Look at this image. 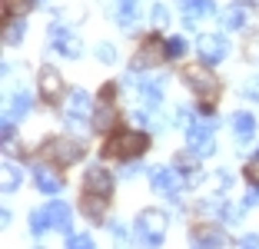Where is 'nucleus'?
Wrapping results in <instances>:
<instances>
[{"mask_svg":"<svg viewBox=\"0 0 259 249\" xmlns=\"http://www.w3.org/2000/svg\"><path fill=\"white\" fill-rule=\"evenodd\" d=\"M146 146H150L146 133H137V130H130V133H116L113 140H110V143H107V153H110V156H120L123 163H126V159L143 156Z\"/></svg>","mask_w":259,"mask_h":249,"instance_id":"obj_1","label":"nucleus"},{"mask_svg":"<svg viewBox=\"0 0 259 249\" xmlns=\"http://www.w3.org/2000/svg\"><path fill=\"white\" fill-rule=\"evenodd\" d=\"M163 229H166V216L160 210H143L137 216V239L146 242V246H160Z\"/></svg>","mask_w":259,"mask_h":249,"instance_id":"obj_2","label":"nucleus"},{"mask_svg":"<svg viewBox=\"0 0 259 249\" xmlns=\"http://www.w3.org/2000/svg\"><path fill=\"white\" fill-rule=\"evenodd\" d=\"M44 153H47V159H54V163H60V166H73L76 159H83V146L76 143V140H67V136L47 140Z\"/></svg>","mask_w":259,"mask_h":249,"instance_id":"obj_3","label":"nucleus"},{"mask_svg":"<svg viewBox=\"0 0 259 249\" xmlns=\"http://www.w3.org/2000/svg\"><path fill=\"white\" fill-rule=\"evenodd\" d=\"M90 110H93V103H90V93H87V90H73L67 100H63V116H67V123L76 127V130L87 127Z\"/></svg>","mask_w":259,"mask_h":249,"instance_id":"obj_4","label":"nucleus"},{"mask_svg":"<svg viewBox=\"0 0 259 249\" xmlns=\"http://www.w3.org/2000/svg\"><path fill=\"white\" fill-rule=\"evenodd\" d=\"M213 120H196L186 127V140H190V150L196 153V156H209V153L216 150L213 143Z\"/></svg>","mask_w":259,"mask_h":249,"instance_id":"obj_5","label":"nucleus"},{"mask_svg":"<svg viewBox=\"0 0 259 249\" xmlns=\"http://www.w3.org/2000/svg\"><path fill=\"white\" fill-rule=\"evenodd\" d=\"M226 53H229V44L220 37V33H206V37H199V57H203L206 67L226 60Z\"/></svg>","mask_w":259,"mask_h":249,"instance_id":"obj_6","label":"nucleus"},{"mask_svg":"<svg viewBox=\"0 0 259 249\" xmlns=\"http://www.w3.org/2000/svg\"><path fill=\"white\" fill-rule=\"evenodd\" d=\"M150 183H153V189H160V193H166V196H176V193L186 186V180H180V173L169 170V166H156V170L150 173Z\"/></svg>","mask_w":259,"mask_h":249,"instance_id":"obj_7","label":"nucleus"},{"mask_svg":"<svg viewBox=\"0 0 259 249\" xmlns=\"http://www.w3.org/2000/svg\"><path fill=\"white\" fill-rule=\"evenodd\" d=\"M183 76H186V83H190V87L199 93V97H213V93L220 90L216 76L209 73V70H203V67H186V70H183Z\"/></svg>","mask_w":259,"mask_h":249,"instance_id":"obj_8","label":"nucleus"},{"mask_svg":"<svg viewBox=\"0 0 259 249\" xmlns=\"http://www.w3.org/2000/svg\"><path fill=\"white\" fill-rule=\"evenodd\" d=\"M180 10H183L186 27H196L203 17L216 14V4H213V0H180Z\"/></svg>","mask_w":259,"mask_h":249,"instance_id":"obj_9","label":"nucleus"},{"mask_svg":"<svg viewBox=\"0 0 259 249\" xmlns=\"http://www.w3.org/2000/svg\"><path fill=\"white\" fill-rule=\"evenodd\" d=\"M87 193L110 196V193H113V176H110L103 166H90V170H87Z\"/></svg>","mask_w":259,"mask_h":249,"instance_id":"obj_10","label":"nucleus"},{"mask_svg":"<svg viewBox=\"0 0 259 249\" xmlns=\"http://www.w3.org/2000/svg\"><path fill=\"white\" fill-rule=\"evenodd\" d=\"M40 93H44V100H60V93H63L60 70H54V67L40 70Z\"/></svg>","mask_w":259,"mask_h":249,"instance_id":"obj_11","label":"nucleus"},{"mask_svg":"<svg viewBox=\"0 0 259 249\" xmlns=\"http://www.w3.org/2000/svg\"><path fill=\"white\" fill-rule=\"evenodd\" d=\"M54 50H60L63 57H73V60H76V57L83 53V47H80V40H76L73 33H67L60 23H57V27H54Z\"/></svg>","mask_w":259,"mask_h":249,"instance_id":"obj_12","label":"nucleus"},{"mask_svg":"<svg viewBox=\"0 0 259 249\" xmlns=\"http://www.w3.org/2000/svg\"><path fill=\"white\" fill-rule=\"evenodd\" d=\"M116 123V110L110 106V100H103V103L97 106V113H93V127L100 130V133H110Z\"/></svg>","mask_w":259,"mask_h":249,"instance_id":"obj_13","label":"nucleus"},{"mask_svg":"<svg viewBox=\"0 0 259 249\" xmlns=\"http://www.w3.org/2000/svg\"><path fill=\"white\" fill-rule=\"evenodd\" d=\"M37 189L54 196V193H60V189H63V180H60V176H54L47 166H37Z\"/></svg>","mask_w":259,"mask_h":249,"instance_id":"obj_14","label":"nucleus"},{"mask_svg":"<svg viewBox=\"0 0 259 249\" xmlns=\"http://www.w3.org/2000/svg\"><path fill=\"white\" fill-rule=\"evenodd\" d=\"M233 133H236V140H252V133H256V120H252L249 113H233Z\"/></svg>","mask_w":259,"mask_h":249,"instance_id":"obj_15","label":"nucleus"},{"mask_svg":"<svg viewBox=\"0 0 259 249\" xmlns=\"http://www.w3.org/2000/svg\"><path fill=\"white\" fill-rule=\"evenodd\" d=\"M47 216H50V223H54L57 229H67L70 226V206L67 203H47Z\"/></svg>","mask_w":259,"mask_h":249,"instance_id":"obj_16","label":"nucleus"},{"mask_svg":"<svg viewBox=\"0 0 259 249\" xmlns=\"http://www.w3.org/2000/svg\"><path fill=\"white\" fill-rule=\"evenodd\" d=\"M23 33H27V27H23V20H17V17H10L7 27H4V44L7 47H17L23 40Z\"/></svg>","mask_w":259,"mask_h":249,"instance_id":"obj_17","label":"nucleus"},{"mask_svg":"<svg viewBox=\"0 0 259 249\" xmlns=\"http://www.w3.org/2000/svg\"><path fill=\"white\" fill-rule=\"evenodd\" d=\"M20 180H23V170L17 163H4V193H14L17 186H20Z\"/></svg>","mask_w":259,"mask_h":249,"instance_id":"obj_18","label":"nucleus"},{"mask_svg":"<svg viewBox=\"0 0 259 249\" xmlns=\"http://www.w3.org/2000/svg\"><path fill=\"white\" fill-rule=\"evenodd\" d=\"M116 4H120V14H116V23L130 30V27L137 23V0H116Z\"/></svg>","mask_w":259,"mask_h":249,"instance_id":"obj_19","label":"nucleus"},{"mask_svg":"<svg viewBox=\"0 0 259 249\" xmlns=\"http://www.w3.org/2000/svg\"><path fill=\"white\" fill-rule=\"evenodd\" d=\"M103 199H107V196H97V193H90V196L83 199V213L93 219V223H100V219H103Z\"/></svg>","mask_w":259,"mask_h":249,"instance_id":"obj_20","label":"nucleus"},{"mask_svg":"<svg viewBox=\"0 0 259 249\" xmlns=\"http://www.w3.org/2000/svg\"><path fill=\"white\" fill-rule=\"evenodd\" d=\"M220 20H223V27H226V30H239V27L246 23V10L243 7H229Z\"/></svg>","mask_w":259,"mask_h":249,"instance_id":"obj_21","label":"nucleus"},{"mask_svg":"<svg viewBox=\"0 0 259 249\" xmlns=\"http://www.w3.org/2000/svg\"><path fill=\"white\" fill-rule=\"evenodd\" d=\"M140 90H143V100L146 103H160L163 100V80H143V87H140Z\"/></svg>","mask_w":259,"mask_h":249,"instance_id":"obj_22","label":"nucleus"},{"mask_svg":"<svg viewBox=\"0 0 259 249\" xmlns=\"http://www.w3.org/2000/svg\"><path fill=\"white\" fill-rule=\"evenodd\" d=\"M50 226H54V223H50L47 210H37V213H30V233H33V236H44Z\"/></svg>","mask_w":259,"mask_h":249,"instance_id":"obj_23","label":"nucleus"},{"mask_svg":"<svg viewBox=\"0 0 259 249\" xmlns=\"http://www.w3.org/2000/svg\"><path fill=\"white\" fill-rule=\"evenodd\" d=\"M10 113L14 116H27L30 113V93H14V103H10Z\"/></svg>","mask_w":259,"mask_h":249,"instance_id":"obj_24","label":"nucleus"},{"mask_svg":"<svg viewBox=\"0 0 259 249\" xmlns=\"http://www.w3.org/2000/svg\"><path fill=\"white\" fill-rule=\"evenodd\" d=\"M186 50H190V44H186L183 37H169V40H166V57H169V60H176V57H186Z\"/></svg>","mask_w":259,"mask_h":249,"instance_id":"obj_25","label":"nucleus"},{"mask_svg":"<svg viewBox=\"0 0 259 249\" xmlns=\"http://www.w3.org/2000/svg\"><path fill=\"white\" fill-rule=\"evenodd\" d=\"M4 10H7V17H23L30 10V0H4Z\"/></svg>","mask_w":259,"mask_h":249,"instance_id":"obj_26","label":"nucleus"},{"mask_svg":"<svg viewBox=\"0 0 259 249\" xmlns=\"http://www.w3.org/2000/svg\"><path fill=\"white\" fill-rule=\"evenodd\" d=\"M196 242H199V246H226V236H220V233H206V236H196Z\"/></svg>","mask_w":259,"mask_h":249,"instance_id":"obj_27","label":"nucleus"},{"mask_svg":"<svg viewBox=\"0 0 259 249\" xmlns=\"http://www.w3.org/2000/svg\"><path fill=\"white\" fill-rule=\"evenodd\" d=\"M97 60H103V63H113V60H116V50H113V44H100V47H97Z\"/></svg>","mask_w":259,"mask_h":249,"instance_id":"obj_28","label":"nucleus"},{"mask_svg":"<svg viewBox=\"0 0 259 249\" xmlns=\"http://www.w3.org/2000/svg\"><path fill=\"white\" fill-rule=\"evenodd\" d=\"M67 246H70V249H90L93 239H90V236H73V233H70V236H67Z\"/></svg>","mask_w":259,"mask_h":249,"instance_id":"obj_29","label":"nucleus"},{"mask_svg":"<svg viewBox=\"0 0 259 249\" xmlns=\"http://www.w3.org/2000/svg\"><path fill=\"white\" fill-rule=\"evenodd\" d=\"M246 176H249L252 183H259V153L249 159V163H246Z\"/></svg>","mask_w":259,"mask_h":249,"instance_id":"obj_30","label":"nucleus"},{"mask_svg":"<svg viewBox=\"0 0 259 249\" xmlns=\"http://www.w3.org/2000/svg\"><path fill=\"white\" fill-rule=\"evenodd\" d=\"M14 120H17L14 113L4 116V143H10V140H14Z\"/></svg>","mask_w":259,"mask_h":249,"instance_id":"obj_31","label":"nucleus"},{"mask_svg":"<svg viewBox=\"0 0 259 249\" xmlns=\"http://www.w3.org/2000/svg\"><path fill=\"white\" fill-rule=\"evenodd\" d=\"M150 17H153V23H156V27H163V23L169 20V14H166V7H153L150 10Z\"/></svg>","mask_w":259,"mask_h":249,"instance_id":"obj_32","label":"nucleus"},{"mask_svg":"<svg viewBox=\"0 0 259 249\" xmlns=\"http://www.w3.org/2000/svg\"><path fill=\"white\" fill-rule=\"evenodd\" d=\"M246 206H259V186H252L249 193H246Z\"/></svg>","mask_w":259,"mask_h":249,"instance_id":"obj_33","label":"nucleus"},{"mask_svg":"<svg viewBox=\"0 0 259 249\" xmlns=\"http://www.w3.org/2000/svg\"><path fill=\"white\" fill-rule=\"evenodd\" d=\"M246 97H249V100H256V103H259V83H249V87H246Z\"/></svg>","mask_w":259,"mask_h":249,"instance_id":"obj_34","label":"nucleus"},{"mask_svg":"<svg viewBox=\"0 0 259 249\" xmlns=\"http://www.w3.org/2000/svg\"><path fill=\"white\" fill-rule=\"evenodd\" d=\"M176 120L183 123V127H190V120H193V113H190V110H180V113H176Z\"/></svg>","mask_w":259,"mask_h":249,"instance_id":"obj_35","label":"nucleus"},{"mask_svg":"<svg viewBox=\"0 0 259 249\" xmlns=\"http://www.w3.org/2000/svg\"><path fill=\"white\" fill-rule=\"evenodd\" d=\"M239 246H259V236H243V239H239Z\"/></svg>","mask_w":259,"mask_h":249,"instance_id":"obj_36","label":"nucleus"},{"mask_svg":"<svg viewBox=\"0 0 259 249\" xmlns=\"http://www.w3.org/2000/svg\"><path fill=\"white\" fill-rule=\"evenodd\" d=\"M110 229H113V236H116V239H123V236H126V233H123V223H113Z\"/></svg>","mask_w":259,"mask_h":249,"instance_id":"obj_37","label":"nucleus"}]
</instances>
